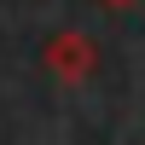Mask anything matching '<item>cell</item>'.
<instances>
[{
  "label": "cell",
  "instance_id": "6da1fadb",
  "mask_svg": "<svg viewBox=\"0 0 145 145\" xmlns=\"http://www.w3.org/2000/svg\"><path fill=\"white\" fill-rule=\"evenodd\" d=\"M41 70L58 81V87H87L93 70H99V46H93V35H87V29H58V35H46Z\"/></svg>",
  "mask_w": 145,
  "mask_h": 145
},
{
  "label": "cell",
  "instance_id": "7a4b0ae2",
  "mask_svg": "<svg viewBox=\"0 0 145 145\" xmlns=\"http://www.w3.org/2000/svg\"><path fill=\"white\" fill-rule=\"evenodd\" d=\"M99 6H105V12H134L139 0H99Z\"/></svg>",
  "mask_w": 145,
  "mask_h": 145
}]
</instances>
